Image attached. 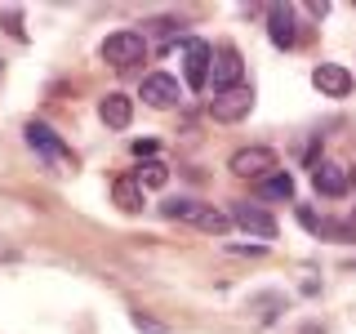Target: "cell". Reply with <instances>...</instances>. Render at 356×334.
<instances>
[{
	"label": "cell",
	"mask_w": 356,
	"mask_h": 334,
	"mask_svg": "<svg viewBox=\"0 0 356 334\" xmlns=\"http://www.w3.org/2000/svg\"><path fill=\"white\" fill-rule=\"evenodd\" d=\"M147 58V36L143 31H111L103 40V63L116 67V72H129Z\"/></svg>",
	"instance_id": "1"
},
{
	"label": "cell",
	"mask_w": 356,
	"mask_h": 334,
	"mask_svg": "<svg viewBox=\"0 0 356 334\" xmlns=\"http://www.w3.org/2000/svg\"><path fill=\"white\" fill-rule=\"evenodd\" d=\"M227 174L250 178V183H263L267 174H276V152L272 148H236L227 156Z\"/></svg>",
	"instance_id": "2"
},
{
	"label": "cell",
	"mask_w": 356,
	"mask_h": 334,
	"mask_svg": "<svg viewBox=\"0 0 356 334\" xmlns=\"http://www.w3.org/2000/svg\"><path fill=\"white\" fill-rule=\"evenodd\" d=\"M22 134H27V143H31V148H36L49 165H58V170L76 174V156L63 148V138H58L49 125H44V120H27V129H22Z\"/></svg>",
	"instance_id": "3"
},
{
	"label": "cell",
	"mask_w": 356,
	"mask_h": 334,
	"mask_svg": "<svg viewBox=\"0 0 356 334\" xmlns=\"http://www.w3.org/2000/svg\"><path fill=\"white\" fill-rule=\"evenodd\" d=\"M254 111V89L250 85H236V89H222L214 94V103H209V116L218 120V125H236Z\"/></svg>",
	"instance_id": "4"
},
{
	"label": "cell",
	"mask_w": 356,
	"mask_h": 334,
	"mask_svg": "<svg viewBox=\"0 0 356 334\" xmlns=\"http://www.w3.org/2000/svg\"><path fill=\"white\" fill-rule=\"evenodd\" d=\"M232 228L250 232V237H259V241H272L276 232H281V228H276V218L267 214L259 200H236V205H232Z\"/></svg>",
	"instance_id": "5"
},
{
	"label": "cell",
	"mask_w": 356,
	"mask_h": 334,
	"mask_svg": "<svg viewBox=\"0 0 356 334\" xmlns=\"http://www.w3.org/2000/svg\"><path fill=\"white\" fill-rule=\"evenodd\" d=\"M183 81H187V89H205L209 85V67H214V49H209L205 40H183Z\"/></svg>",
	"instance_id": "6"
},
{
	"label": "cell",
	"mask_w": 356,
	"mask_h": 334,
	"mask_svg": "<svg viewBox=\"0 0 356 334\" xmlns=\"http://www.w3.org/2000/svg\"><path fill=\"white\" fill-rule=\"evenodd\" d=\"M241 76H245V58H241V49H232V45L214 49V67H209V85H214V94L245 85Z\"/></svg>",
	"instance_id": "7"
},
{
	"label": "cell",
	"mask_w": 356,
	"mask_h": 334,
	"mask_svg": "<svg viewBox=\"0 0 356 334\" xmlns=\"http://www.w3.org/2000/svg\"><path fill=\"white\" fill-rule=\"evenodd\" d=\"M138 98H143V103H147V107H156V111L174 107L178 98H183V89H178V76H170V72H152L147 81H143Z\"/></svg>",
	"instance_id": "8"
},
{
	"label": "cell",
	"mask_w": 356,
	"mask_h": 334,
	"mask_svg": "<svg viewBox=\"0 0 356 334\" xmlns=\"http://www.w3.org/2000/svg\"><path fill=\"white\" fill-rule=\"evenodd\" d=\"M312 187H316V196H325V200H339V196H348V170L343 165H334V161H321L316 170H312Z\"/></svg>",
	"instance_id": "9"
},
{
	"label": "cell",
	"mask_w": 356,
	"mask_h": 334,
	"mask_svg": "<svg viewBox=\"0 0 356 334\" xmlns=\"http://www.w3.org/2000/svg\"><path fill=\"white\" fill-rule=\"evenodd\" d=\"M312 85H316L325 98H348L352 94V72L339 67V63H321L316 72H312Z\"/></svg>",
	"instance_id": "10"
},
{
	"label": "cell",
	"mask_w": 356,
	"mask_h": 334,
	"mask_svg": "<svg viewBox=\"0 0 356 334\" xmlns=\"http://www.w3.org/2000/svg\"><path fill=\"white\" fill-rule=\"evenodd\" d=\"M267 36H272L276 49H294V45H298V22H294V9H281V5H276L272 14H267Z\"/></svg>",
	"instance_id": "11"
},
{
	"label": "cell",
	"mask_w": 356,
	"mask_h": 334,
	"mask_svg": "<svg viewBox=\"0 0 356 334\" xmlns=\"http://www.w3.org/2000/svg\"><path fill=\"white\" fill-rule=\"evenodd\" d=\"M111 200H116V209H125V214H143V183L134 174H116L111 178Z\"/></svg>",
	"instance_id": "12"
},
{
	"label": "cell",
	"mask_w": 356,
	"mask_h": 334,
	"mask_svg": "<svg viewBox=\"0 0 356 334\" xmlns=\"http://www.w3.org/2000/svg\"><path fill=\"white\" fill-rule=\"evenodd\" d=\"M98 120H103L107 129H129V120H134V103L125 94H107L103 103H98Z\"/></svg>",
	"instance_id": "13"
},
{
	"label": "cell",
	"mask_w": 356,
	"mask_h": 334,
	"mask_svg": "<svg viewBox=\"0 0 356 334\" xmlns=\"http://www.w3.org/2000/svg\"><path fill=\"white\" fill-rule=\"evenodd\" d=\"M259 196H263V200H294V178L281 174V170L267 174L263 183H259Z\"/></svg>",
	"instance_id": "14"
},
{
	"label": "cell",
	"mask_w": 356,
	"mask_h": 334,
	"mask_svg": "<svg viewBox=\"0 0 356 334\" xmlns=\"http://www.w3.org/2000/svg\"><path fill=\"white\" fill-rule=\"evenodd\" d=\"M192 228L209 232V237H222V232L232 228V214H222V209H214V205H200V214H196V223H192Z\"/></svg>",
	"instance_id": "15"
},
{
	"label": "cell",
	"mask_w": 356,
	"mask_h": 334,
	"mask_svg": "<svg viewBox=\"0 0 356 334\" xmlns=\"http://www.w3.org/2000/svg\"><path fill=\"white\" fill-rule=\"evenodd\" d=\"M134 178L143 183V192H152V187H165V183H170V170H165V161H143L138 170H134Z\"/></svg>",
	"instance_id": "16"
},
{
	"label": "cell",
	"mask_w": 356,
	"mask_h": 334,
	"mask_svg": "<svg viewBox=\"0 0 356 334\" xmlns=\"http://www.w3.org/2000/svg\"><path fill=\"white\" fill-rule=\"evenodd\" d=\"M161 214H165V218H174V223H196V214H200V200L174 196V200H165V205H161Z\"/></svg>",
	"instance_id": "17"
},
{
	"label": "cell",
	"mask_w": 356,
	"mask_h": 334,
	"mask_svg": "<svg viewBox=\"0 0 356 334\" xmlns=\"http://www.w3.org/2000/svg\"><path fill=\"white\" fill-rule=\"evenodd\" d=\"M129 326L138 330V334H174L170 326H165V321H156L152 312H129Z\"/></svg>",
	"instance_id": "18"
},
{
	"label": "cell",
	"mask_w": 356,
	"mask_h": 334,
	"mask_svg": "<svg viewBox=\"0 0 356 334\" xmlns=\"http://www.w3.org/2000/svg\"><path fill=\"white\" fill-rule=\"evenodd\" d=\"M134 156H147V161H156V138H134Z\"/></svg>",
	"instance_id": "19"
},
{
	"label": "cell",
	"mask_w": 356,
	"mask_h": 334,
	"mask_svg": "<svg viewBox=\"0 0 356 334\" xmlns=\"http://www.w3.org/2000/svg\"><path fill=\"white\" fill-rule=\"evenodd\" d=\"M227 250H232V254H250V259H263L267 245H254V241H250V245H227Z\"/></svg>",
	"instance_id": "20"
},
{
	"label": "cell",
	"mask_w": 356,
	"mask_h": 334,
	"mask_svg": "<svg viewBox=\"0 0 356 334\" xmlns=\"http://www.w3.org/2000/svg\"><path fill=\"white\" fill-rule=\"evenodd\" d=\"M348 183H352V187H356V165H352V170H348Z\"/></svg>",
	"instance_id": "21"
}]
</instances>
